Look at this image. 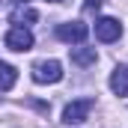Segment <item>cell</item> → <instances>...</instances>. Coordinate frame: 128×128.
<instances>
[{
    "instance_id": "cell-8",
    "label": "cell",
    "mask_w": 128,
    "mask_h": 128,
    "mask_svg": "<svg viewBox=\"0 0 128 128\" xmlns=\"http://www.w3.org/2000/svg\"><path fill=\"white\" fill-rule=\"evenodd\" d=\"M15 80H18V68L9 63H0V92H6V90H12L15 86Z\"/></svg>"
},
{
    "instance_id": "cell-11",
    "label": "cell",
    "mask_w": 128,
    "mask_h": 128,
    "mask_svg": "<svg viewBox=\"0 0 128 128\" xmlns=\"http://www.w3.org/2000/svg\"><path fill=\"white\" fill-rule=\"evenodd\" d=\"M54 3H66V0H54Z\"/></svg>"
},
{
    "instance_id": "cell-1",
    "label": "cell",
    "mask_w": 128,
    "mask_h": 128,
    "mask_svg": "<svg viewBox=\"0 0 128 128\" xmlns=\"http://www.w3.org/2000/svg\"><path fill=\"white\" fill-rule=\"evenodd\" d=\"M33 80L36 84H60L63 80V66L57 60H42L33 66Z\"/></svg>"
},
{
    "instance_id": "cell-6",
    "label": "cell",
    "mask_w": 128,
    "mask_h": 128,
    "mask_svg": "<svg viewBox=\"0 0 128 128\" xmlns=\"http://www.w3.org/2000/svg\"><path fill=\"white\" fill-rule=\"evenodd\" d=\"M36 18H39V12H36L33 6H24V3H21V6H15V9H12V15H9V21H12L15 27H27V24H33Z\"/></svg>"
},
{
    "instance_id": "cell-10",
    "label": "cell",
    "mask_w": 128,
    "mask_h": 128,
    "mask_svg": "<svg viewBox=\"0 0 128 128\" xmlns=\"http://www.w3.org/2000/svg\"><path fill=\"white\" fill-rule=\"evenodd\" d=\"M101 3H104V0H86V3H84V9H86V12H92V9L101 6Z\"/></svg>"
},
{
    "instance_id": "cell-3",
    "label": "cell",
    "mask_w": 128,
    "mask_h": 128,
    "mask_svg": "<svg viewBox=\"0 0 128 128\" xmlns=\"http://www.w3.org/2000/svg\"><path fill=\"white\" fill-rule=\"evenodd\" d=\"M86 33H90V27H86L84 21H66V24L57 27V39H63L68 45H78V42L86 39Z\"/></svg>"
},
{
    "instance_id": "cell-7",
    "label": "cell",
    "mask_w": 128,
    "mask_h": 128,
    "mask_svg": "<svg viewBox=\"0 0 128 128\" xmlns=\"http://www.w3.org/2000/svg\"><path fill=\"white\" fill-rule=\"evenodd\" d=\"M110 90L116 96H128V66H116L110 74Z\"/></svg>"
},
{
    "instance_id": "cell-9",
    "label": "cell",
    "mask_w": 128,
    "mask_h": 128,
    "mask_svg": "<svg viewBox=\"0 0 128 128\" xmlns=\"http://www.w3.org/2000/svg\"><path fill=\"white\" fill-rule=\"evenodd\" d=\"M96 60H98L96 48H74L72 51V63L74 66H96Z\"/></svg>"
},
{
    "instance_id": "cell-5",
    "label": "cell",
    "mask_w": 128,
    "mask_h": 128,
    "mask_svg": "<svg viewBox=\"0 0 128 128\" xmlns=\"http://www.w3.org/2000/svg\"><path fill=\"white\" fill-rule=\"evenodd\" d=\"M119 36H122V24H119L116 18H107V15H104V18L96 21V39L98 42L107 45V42H116Z\"/></svg>"
},
{
    "instance_id": "cell-2",
    "label": "cell",
    "mask_w": 128,
    "mask_h": 128,
    "mask_svg": "<svg viewBox=\"0 0 128 128\" xmlns=\"http://www.w3.org/2000/svg\"><path fill=\"white\" fill-rule=\"evenodd\" d=\"M92 110V98H78V101H68L63 110V122L66 125H80Z\"/></svg>"
},
{
    "instance_id": "cell-4",
    "label": "cell",
    "mask_w": 128,
    "mask_h": 128,
    "mask_svg": "<svg viewBox=\"0 0 128 128\" xmlns=\"http://www.w3.org/2000/svg\"><path fill=\"white\" fill-rule=\"evenodd\" d=\"M3 42H6L9 51H21V54H24V51H30V48H33V33L27 30V27H12V30L6 33Z\"/></svg>"
}]
</instances>
